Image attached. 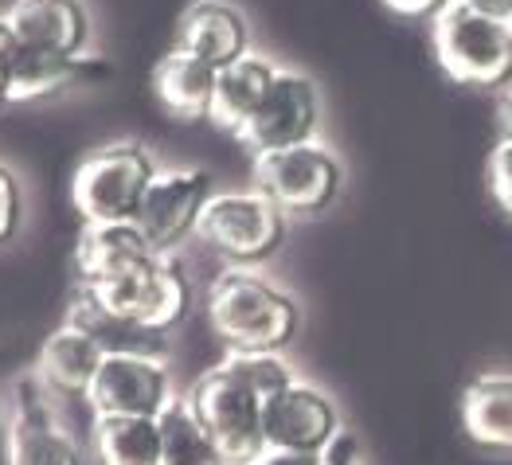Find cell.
I'll list each match as a JSON object with an SVG mask.
<instances>
[{"label":"cell","mask_w":512,"mask_h":465,"mask_svg":"<svg viewBox=\"0 0 512 465\" xmlns=\"http://www.w3.org/2000/svg\"><path fill=\"white\" fill-rule=\"evenodd\" d=\"M212 333L231 352H282L298 337V301L247 266H227L208 286Z\"/></svg>","instance_id":"obj_1"},{"label":"cell","mask_w":512,"mask_h":465,"mask_svg":"<svg viewBox=\"0 0 512 465\" xmlns=\"http://www.w3.org/2000/svg\"><path fill=\"white\" fill-rule=\"evenodd\" d=\"M434 55L442 71L473 90H501L512 83V24L489 20L466 4H450L430 20Z\"/></svg>","instance_id":"obj_2"},{"label":"cell","mask_w":512,"mask_h":465,"mask_svg":"<svg viewBox=\"0 0 512 465\" xmlns=\"http://www.w3.org/2000/svg\"><path fill=\"white\" fill-rule=\"evenodd\" d=\"M251 180L255 192H262L290 219V215H321L325 208H333V200L341 196L344 169L337 153L313 137L305 145L251 157Z\"/></svg>","instance_id":"obj_3"},{"label":"cell","mask_w":512,"mask_h":465,"mask_svg":"<svg viewBox=\"0 0 512 465\" xmlns=\"http://www.w3.org/2000/svg\"><path fill=\"white\" fill-rule=\"evenodd\" d=\"M188 403L200 415V423L208 426V434H212V442L219 446L227 465L255 462L266 450V438H262L266 399L227 360H219L215 368H208L200 380L192 383Z\"/></svg>","instance_id":"obj_4"},{"label":"cell","mask_w":512,"mask_h":465,"mask_svg":"<svg viewBox=\"0 0 512 465\" xmlns=\"http://www.w3.org/2000/svg\"><path fill=\"white\" fill-rule=\"evenodd\" d=\"M157 172L161 169L149 157V149L133 141L106 145L75 169L71 200L83 215V223H133Z\"/></svg>","instance_id":"obj_5"},{"label":"cell","mask_w":512,"mask_h":465,"mask_svg":"<svg viewBox=\"0 0 512 465\" xmlns=\"http://www.w3.org/2000/svg\"><path fill=\"white\" fill-rule=\"evenodd\" d=\"M196 235L231 266L255 270L270 254L282 251L290 235V219L278 212L262 192H215L204 204Z\"/></svg>","instance_id":"obj_6"},{"label":"cell","mask_w":512,"mask_h":465,"mask_svg":"<svg viewBox=\"0 0 512 465\" xmlns=\"http://www.w3.org/2000/svg\"><path fill=\"white\" fill-rule=\"evenodd\" d=\"M86 290L114 317H122L145 333H157V337H165L192 309L188 274L172 254H149L129 274L114 278V282H102V286H86Z\"/></svg>","instance_id":"obj_7"},{"label":"cell","mask_w":512,"mask_h":465,"mask_svg":"<svg viewBox=\"0 0 512 465\" xmlns=\"http://www.w3.org/2000/svg\"><path fill=\"white\" fill-rule=\"evenodd\" d=\"M172 399H176V387H172L169 364L153 356H129V352H106L98 376L86 391L94 419L98 415L161 419Z\"/></svg>","instance_id":"obj_8"},{"label":"cell","mask_w":512,"mask_h":465,"mask_svg":"<svg viewBox=\"0 0 512 465\" xmlns=\"http://www.w3.org/2000/svg\"><path fill=\"white\" fill-rule=\"evenodd\" d=\"M51 391L32 376L16 383L12 419L4 426V462L8 465H83L79 442L59 423Z\"/></svg>","instance_id":"obj_9"},{"label":"cell","mask_w":512,"mask_h":465,"mask_svg":"<svg viewBox=\"0 0 512 465\" xmlns=\"http://www.w3.org/2000/svg\"><path fill=\"white\" fill-rule=\"evenodd\" d=\"M212 196V176L204 169L157 172V180L149 184L133 223H137V231L145 235V243L153 251L172 254L188 235H196L200 212Z\"/></svg>","instance_id":"obj_10"},{"label":"cell","mask_w":512,"mask_h":465,"mask_svg":"<svg viewBox=\"0 0 512 465\" xmlns=\"http://www.w3.org/2000/svg\"><path fill=\"white\" fill-rule=\"evenodd\" d=\"M317 126H321V90H317V83L301 71L282 67L270 94H266V102L258 106V114L235 141L247 145L251 157H258V153H274V149L313 141Z\"/></svg>","instance_id":"obj_11"},{"label":"cell","mask_w":512,"mask_h":465,"mask_svg":"<svg viewBox=\"0 0 512 465\" xmlns=\"http://www.w3.org/2000/svg\"><path fill=\"white\" fill-rule=\"evenodd\" d=\"M341 430L337 403L305 380H294L262 407V438L266 450L286 454H321Z\"/></svg>","instance_id":"obj_12"},{"label":"cell","mask_w":512,"mask_h":465,"mask_svg":"<svg viewBox=\"0 0 512 465\" xmlns=\"http://www.w3.org/2000/svg\"><path fill=\"white\" fill-rule=\"evenodd\" d=\"M0 20L12 43L55 55H86L90 43L86 0H16Z\"/></svg>","instance_id":"obj_13"},{"label":"cell","mask_w":512,"mask_h":465,"mask_svg":"<svg viewBox=\"0 0 512 465\" xmlns=\"http://www.w3.org/2000/svg\"><path fill=\"white\" fill-rule=\"evenodd\" d=\"M176 51L204 59L208 67H227L239 55L251 51V28L243 12L227 0H196L188 12L176 20Z\"/></svg>","instance_id":"obj_14"},{"label":"cell","mask_w":512,"mask_h":465,"mask_svg":"<svg viewBox=\"0 0 512 465\" xmlns=\"http://www.w3.org/2000/svg\"><path fill=\"white\" fill-rule=\"evenodd\" d=\"M106 75L102 59L90 55H55L40 47L8 40V102H43L59 90H71Z\"/></svg>","instance_id":"obj_15"},{"label":"cell","mask_w":512,"mask_h":465,"mask_svg":"<svg viewBox=\"0 0 512 465\" xmlns=\"http://www.w3.org/2000/svg\"><path fill=\"white\" fill-rule=\"evenodd\" d=\"M278 63L258 55V51H247L239 55L235 63L219 67V79H215V98H212V126H219L223 133H243L247 122L258 114V106L266 102L270 86L278 79Z\"/></svg>","instance_id":"obj_16"},{"label":"cell","mask_w":512,"mask_h":465,"mask_svg":"<svg viewBox=\"0 0 512 465\" xmlns=\"http://www.w3.org/2000/svg\"><path fill=\"white\" fill-rule=\"evenodd\" d=\"M215 79H219L215 67L172 47L169 55H161L157 67H153V94H157L161 110L169 114L172 122L192 126V122H208L212 118Z\"/></svg>","instance_id":"obj_17"},{"label":"cell","mask_w":512,"mask_h":465,"mask_svg":"<svg viewBox=\"0 0 512 465\" xmlns=\"http://www.w3.org/2000/svg\"><path fill=\"white\" fill-rule=\"evenodd\" d=\"M149 254L157 251L145 243L137 223H83L75 243V270L83 286H102L141 266Z\"/></svg>","instance_id":"obj_18"},{"label":"cell","mask_w":512,"mask_h":465,"mask_svg":"<svg viewBox=\"0 0 512 465\" xmlns=\"http://www.w3.org/2000/svg\"><path fill=\"white\" fill-rule=\"evenodd\" d=\"M106 352L102 344L83 333L79 325L63 321L51 337L43 340L40 356H36V380L51 391V395H83L98 376Z\"/></svg>","instance_id":"obj_19"},{"label":"cell","mask_w":512,"mask_h":465,"mask_svg":"<svg viewBox=\"0 0 512 465\" xmlns=\"http://www.w3.org/2000/svg\"><path fill=\"white\" fill-rule=\"evenodd\" d=\"M462 430L485 450H512V376L485 372L462 391Z\"/></svg>","instance_id":"obj_20"},{"label":"cell","mask_w":512,"mask_h":465,"mask_svg":"<svg viewBox=\"0 0 512 465\" xmlns=\"http://www.w3.org/2000/svg\"><path fill=\"white\" fill-rule=\"evenodd\" d=\"M67 321L79 325L83 333L102 344V352H129V356H153V360H165V337L157 333H145L137 325H129L122 317H114L110 309H102V301L90 294L86 286H79V294L71 297V309H67Z\"/></svg>","instance_id":"obj_21"},{"label":"cell","mask_w":512,"mask_h":465,"mask_svg":"<svg viewBox=\"0 0 512 465\" xmlns=\"http://www.w3.org/2000/svg\"><path fill=\"white\" fill-rule=\"evenodd\" d=\"M90 446L98 465H161V426L157 419L98 415L90 423Z\"/></svg>","instance_id":"obj_22"},{"label":"cell","mask_w":512,"mask_h":465,"mask_svg":"<svg viewBox=\"0 0 512 465\" xmlns=\"http://www.w3.org/2000/svg\"><path fill=\"white\" fill-rule=\"evenodd\" d=\"M157 426H161V465H227L208 426L192 411L188 395H176Z\"/></svg>","instance_id":"obj_23"},{"label":"cell","mask_w":512,"mask_h":465,"mask_svg":"<svg viewBox=\"0 0 512 465\" xmlns=\"http://www.w3.org/2000/svg\"><path fill=\"white\" fill-rule=\"evenodd\" d=\"M489 196L512 219V141H497L489 153Z\"/></svg>","instance_id":"obj_24"},{"label":"cell","mask_w":512,"mask_h":465,"mask_svg":"<svg viewBox=\"0 0 512 465\" xmlns=\"http://www.w3.org/2000/svg\"><path fill=\"white\" fill-rule=\"evenodd\" d=\"M20 212H24L20 180L12 176L8 165H0V247L16 235V227H20Z\"/></svg>","instance_id":"obj_25"},{"label":"cell","mask_w":512,"mask_h":465,"mask_svg":"<svg viewBox=\"0 0 512 465\" xmlns=\"http://www.w3.org/2000/svg\"><path fill=\"white\" fill-rule=\"evenodd\" d=\"M384 8H391L403 20H434L442 8H450L454 0H380Z\"/></svg>","instance_id":"obj_26"},{"label":"cell","mask_w":512,"mask_h":465,"mask_svg":"<svg viewBox=\"0 0 512 465\" xmlns=\"http://www.w3.org/2000/svg\"><path fill=\"white\" fill-rule=\"evenodd\" d=\"M247 465H321L317 454H286V450H262L255 462Z\"/></svg>","instance_id":"obj_27"},{"label":"cell","mask_w":512,"mask_h":465,"mask_svg":"<svg viewBox=\"0 0 512 465\" xmlns=\"http://www.w3.org/2000/svg\"><path fill=\"white\" fill-rule=\"evenodd\" d=\"M473 12L489 16V20H501V24H512V0H458Z\"/></svg>","instance_id":"obj_28"},{"label":"cell","mask_w":512,"mask_h":465,"mask_svg":"<svg viewBox=\"0 0 512 465\" xmlns=\"http://www.w3.org/2000/svg\"><path fill=\"white\" fill-rule=\"evenodd\" d=\"M0 106H8V32L0 36Z\"/></svg>","instance_id":"obj_29"},{"label":"cell","mask_w":512,"mask_h":465,"mask_svg":"<svg viewBox=\"0 0 512 465\" xmlns=\"http://www.w3.org/2000/svg\"><path fill=\"white\" fill-rule=\"evenodd\" d=\"M501 137L512 141V90H505V98H501Z\"/></svg>","instance_id":"obj_30"},{"label":"cell","mask_w":512,"mask_h":465,"mask_svg":"<svg viewBox=\"0 0 512 465\" xmlns=\"http://www.w3.org/2000/svg\"><path fill=\"white\" fill-rule=\"evenodd\" d=\"M0 36H4V20H0Z\"/></svg>","instance_id":"obj_31"}]
</instances>
